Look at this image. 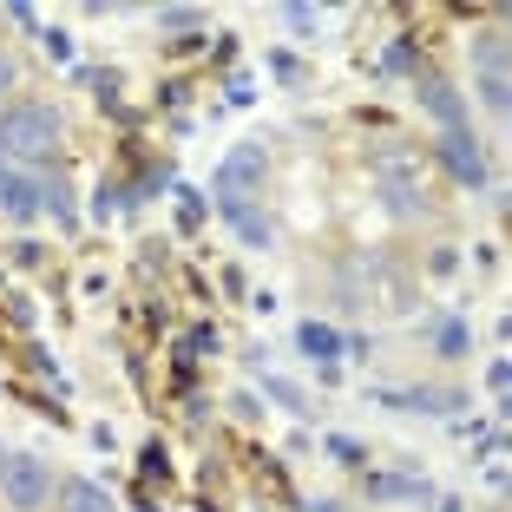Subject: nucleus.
I'll return each mask as SVG.
<instances>
[{
    "mask_svg": "<svg viewBox=\"0 0 512 512\" xmlns=\"http://www.w3.org/2000/svg\"><path fill=\"white\" fill-rule=\"evenodd\" d=\"M53 145H60V112H53V106L0 112V158H7L14 171H46Z\"/></svg>",
    "mask_w": 512,
    "mask_h": 512,
    "instance_id": "f257e3e1",
    "label": "nucleus"
},
{
    "mask_svg": "<svg viewBox=\"0 0 512 512\" xmlns=\"http://www.w3.org/2000/svg\"><path fill=\"white\" fill-rule=\"evenodd\" d=\"M342 302L348 309H368V302H375V309H407V283L381 263V256H355V263L342 270Z\"/></svg>",
    "mask_w": 512,
    "mask_h": 512,
    "instance_id": "f03ea898",
    "label": "nucleus"
},
{
    "mask_svg": "<svg viewBox=\"0 0 512 512\" xmlns=\"http://www.w3.org/2000/svg\"><path fill=\"white\" fill-rule=\"evenodd\" d=\"M0 499H7L14 512H40L46 499H53L46 460H33V453H0Z\"/></svg>",
    "mask_w": 512,
    "mask_h": 512,
    "instance_id": "7ed1b4c3",
    "label": "nucleus"
},
{
    "mask_svg": "<svg viewBox=\"0 0 512 512\" xmlns=\"http://www.w3.org/2000/svg\"><path fill=\"white\" fill-rule=\"evenodd\" d=\"M263 178H270V158H263V145H230L224 165H217V204H243V197H250Z\"/></svg>",
    "mask_w": 512,
    "mask_h": 512,
    "instance_id": "20e7f679",
    "label": "nucleus"
},
{
    "mask_svg": "<svg viewBox=\"0 0 512 512\" xmlns=\"http://www.w3.org/2000/svg\"><path fill=\"white\" fill-rule=\"evenodd\" d=\"M473 73H480V99L493 112L512 106V86H506V33H473Z\"/></svg>",
    "mask_w": 512,
    "mask_h": 512,
    "instance_id": "39448f33",
    "label": "nucleus"
},
{
    "mask_svg": "<svg viewBox=\"0 0 512 512\" xmlns=\"http://www.w3.org/2000/svg\"><path fill=\"white\" fill-rule=\"evenodd\" d=\"M375 184H381V197H388V191H421L427 197V184H421V151L401 145V138H388V145L375 151Z\"/></svg>",
    "mask_w": 512,
    "mask_h": 512,
    "instance_id": "423d86ee",
    "label": "nucleus"
},
{
    "mask_svg": "<svg viewBox=\"0 0 512 512\" xmlns=\"http://www.w3.org/2000/svg\"><path fill=\"white\" fill-rule=\"evenodd\" d=\"M414 92H421V112L440 125V132H467V99H460L440 73H421V79H414Z\"/></svg>",
    "mask_w": 512,
    "mask_h": 512,
    "instance_id": "0eeeda50",
    "label": "nucleus"
},
{
    "mask_svg": "<svg viewBox=\"0 0 512 512\" xmlns=\"http://www.w3.org/2000/svg\"><path fill=\"white\" fill-rule=\"evenodd\" d=\"M440 165L467 184V191H480V184H486V151L473 145L467 132H440Z\"/></svg>",
    "mask_w": 512,
    "mask_h": 512,
    "instance_id": "6e6552de",
    "label": "nucleus"
},
{
    "mask_svg": "<svg viewBox=\"0 0 512 512\" xmlns=\"http://www.w3.org/2000/svg\"><path fill=\"white\" fill-rule=\"evenodd\" d=\"M40 178H46V171H20V178L7 184V197H0V217L33 224V217H40Z\"/></svg>",
    "mask_w": 512,
    "mask_h": 512,
    "instance_id": "1a4fd4ad",
    "label": "nucleus"
},
{
    "mask_svg": "<svg viewBox=\"0 0 512 512\" xmlns=\"http://www.w3.org/2000/svg\"><path fill=\"white\" fill-rule=\"evenodd\" d=\"M296 342L309 348V362L335 368V362H342V342H348V335H342V329H329V322H316V316H309V322H302V329H296Z\"/></svg>",
    "mask_w": 512,
    "mask_h": 512,
    "instance_id": "9d476101",
    "label": "nucleus"
},
{
    "mask_svg": "<svg viewBox=\"0 0 512 512\" xmlns=\"http://www.w3.org/2000/svg\"><path fill=\"white\" fill-rule=\"evenodd\" d=\"M217 211H224V217H230V224H237V237H243V243H250V250H270V243H276V230H270V217H256V211H250V204H217Z\"/></svg>",
    "mask_w": 512,
    "mask_h": 512,
    "instance_id": "9b49d317",
    "label": "nucleus"
},
{
    "mask_svg": "<svg viewBox=\"0 0 512 512\" xmlns=\"http://www.w3.org/2000/svg\"><path fill=\"white\" fill-rule=\"evenodd\" d=\"M60 512H119V506H112L92 480H66L60 486Z\"/></svg>",
    "mask_w": 512,
    "mask_h": 512,
    "instance_id": "f8f14e48",
    "label": "nucleus"
},
{
    "mask_svg": "<svg viewBox=\"0 0 512 512\" xmlns=\"http://www.w3.org/2000/svg\"><path fill=\"white\" fill-rule=\"evenodd\" d=\"M375 499H427V480H401V473H368Z\"/></svg>",
    "mask_w": 512,
    "mask_h": 512,
    "instance_id": "ddd939ff",
    "label": "nucleus"
},
{
    "mask_svg": "<svg viewBox=\"0 0 512 512\" xmlns=\"http://www.w3.org/2000/svg\"><path fill=\"white\" fill-rule=\"evenodd\" d=\"M263 394H270L276 407H289V414H309V394H302L296 381H283V375H263Z\"/></svg>",
    "mask_w": 512,
    "mask_h": 512,
    "instance_id": "4468645a",
    "label": "nucleus"
},
{
    "mask_svg": "<svg viewBox=\"0 0 512 512\" xmlns=\"http://www.w3.org/2000/svg\"><path fill=\"white\" fill-rule=\"evenodd\" d=\"M119 211H125V191H119V184H99V197H92V217H99V224H112Z\"/></svg>",
    "mask_w": 512,
    "mask_h": 512,
    "instance_id": "2eb2a0df",
    "label": "nucleus"
},
{
    "mask_svg": "<svg viewBox=\"0 0 512 512\" xmlns=\"http://www.w3.org/2000/svg\"><path fill=\"white\" fill-rule=\"evenodd\" d=\"M434 348L447 355V362H453V355H467V329H460V322H440V329H434Z\"/></svg>",
    "mask_w": 512,
    "mask_h": 512,
    "instance_id": "dca6fc26",
    "label": "nucleus"
},
{
    "mask_svg": "<svg viewBox=\"0 0 512 512\" xmlns=\"http://www.w3.org/2000/svg\"><path fill=\"white\" fill-rule=\"evenodd\" d=\"M197 355H217V329H211V322L184 335V362H197Z\"/></svg>",
    "mask_w": 512,
    "mask_h": 512,
    "instance_id": "f3484780",
    "label": "nucleus"
},
{
    "mask_svg": "<svg viewBox=\"0 0 512 512\" xmlns=\"http://www.w3.org/2000/svg\"><path fill=\"white\" fill-rule=\"evenodd\" d=\"M40 46H46V60H60V66L73 60V33H60V27H46V33H40Z\"/></svg>",
    "mask_w": 512,
    "mask_h": 512,
    "instance_id": "a211bd4d",
    "label": "nucleus"
},
{
    "mask_svg": "<svg viewBox=\"0 0 512 512\" xmlns=\"http://www.w3.org/2000/svg\"><path fill=\"white\" fill-rule=\"evenodd\" d=\"M158 27H171V33H191V27H197V7H165V14H158Z\"/></svg>",
    "mask_w": 512,
    "mask_h": 512,
    "instance_id": "6ab92c4d",
    "label": "nucleus"
},
{
    "mask_svg": "<svg viewBox=\"0 0 512 512\" xmlns=\"http://www.w3.org/2000/svg\"><path fill=\"white\" fill-rule=\"evenodd\" d=\"M329 453H335V460H342V467H362V460H368V453H362V447H355V440H342V434H335V440H329Z\"/></svg>",
    "mask_w": 512,
    "mask_h": 512,
    "instance_id": "aec40b11",
    "label": "nucleus"
},
{
    "mask_svg": "<svg viewBox=\"0 0 512 512\" xmlns=\"http://www.w3.org/2000/svg\"><path fill=\"white\" fill-rule=\"evenodd\" d=\"M184 197V204H178V211H184V230H197V224H204V197H197V191H178Z\"/></svg>",
    "mask_w": 512,
    "mask_h": 512,
    "instance_id": "412c9836",
    "label": "nucleus"
},
{
    "mask_svg": "<svg viewBox=\"0 0 512 512\" xmlns=\"http://www.w3.org/2000/svg\"><path fill=\"white\" fill-rule=\"evenodd\" d=\"M289 27H296V33H316L322 14H316V7H289Z\"/></svg>",
    "mask_w": 512,
    "mask_h": 512,
    "instance_id": "4be33fe9",
    "label": "nucleus"
},
{
    "mask_svg": "<svg viewBox=\"0 0 512 512\" xmlns=\"http://www.w3.org/2000/svg\"><path fill=\"white\" fill-rule=\"evenodd\" d=\"M145 473H158V480H165V473H171V460H165V447H145Z\"/></svg>",
    "mask_w": 512,
    "mask_h": 512,
    "instance_id": "5701e85b",
    "label": "nucleus"
},
{
    "mask_svg": "<svg viewBox=\"0 0 512 512\" xmlns=\"http://www.w3.org/2000/svg\"><path fill=\"white\" fill-rule=\"evenodd\" d=\"M14 86V60H7V46H0V92Z\"/></svg>",
    "mask_w": 512,
    "mask_h": 512,
    "instance_id": "b1692460",
    "label": "nucleus"
},
{
    "mask_svg": "<svg viewBox=\"0 0 512 512\" xmlns=\"http://www.w3.org/2000/svg\"><path fill=\"white\" fill-rule=\"evenodd\" d=\"M14 178H20V171L7 165V158H0V197H7V184H14Z\"/></svg>",
    "mask_w": 512,
    "mask_h": 512,
    "instance_id": "393cba45",
    "label": "nucleus"
},
{
    "mask_svg": "<svg viewBox=\"0 0 512 512\" xmlns=\"http://www.w3.org/2000/svg\"><path fill=\"white\" fill-rule=\"evenodd\" d=\"M309 512H342V506H335V499H316V506H309Z\"/></svg>",
    "mask_w": 512,
    "mask_h": 512,
    "instance_id": "a878e982",
    "label": "nucleus"
}]
</instances>
